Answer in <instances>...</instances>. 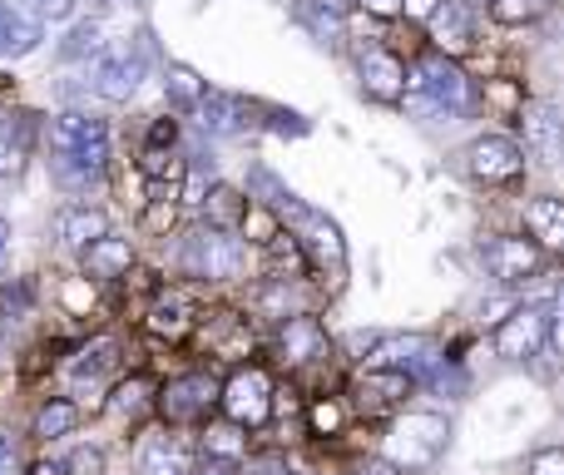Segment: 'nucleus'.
<instances>
[{"label": "nucleus", "instance_id": "obj_8", "mask_svg": "<svg viewBox=\"0 0 564 475\" xmlns=\"http://www.w3.org/2000/svg\"><path fill=\"white\" fill-rule=\"evenodd\" d=\"M486 268H490V278H500L506 288H520V282H530L540 268H545V248L530 238H490Z\"/></svg>", "mask_w": 564, "mask_h": 475}, {"label": "nucleus", "instance_id": "obj_12", "mask_svg": "<svg viewBox=\"0 0 564 475\" xmlns=\"http://www.w3.org/2000/svg\"><path fill=\"white\" fill-rule=\"evenodd\" d=\"M40 40H45L40 20L30 15V10L10 6V0H0V60H25V55H35Z\"/></svg>", "mask_w": 564, "mask_h": 475}, {"label": "nucleus", "instance_id": "obj_20", "mask_svg": "<svg viewBox=\"0 0 564 475\" xmlns=\"http://www.w3.org/2000/svg\"><path fill=\"white\" fill-rule=\"evenodd\" d=\"M139 475H188L184 446L174 436H144V446H139Z\"/></svg>", "mask_w": 564, "mask_h": 475}, {"label": "nucleus", "instance_id": "obj_31", "mask_svg": "<svg viewBox=\"0 0 564 475\" xmlns=\"http://www.w3.org/2000/svg\"><path fill=\"white\" fill-rule=\"evenodd\" d=\"M144 407H149V381H139V377H129L115 391V401H109V411H119V417H139Z\"/></svg>", "mask_w": 564, "mask_h": 475}, {"label": "nucleus", "instance_id": "obj_32", "mask_svg": "<svg viewBox=\"0 0 564 475\" xmlns=\"http://www.w3.org/2000/svg\"><path fill=\"white\" fill-rule=\"evenodd\" d=\"M490 15L500 25H525V20L540 15V0H490Z\"/></svg>", "mask_w": 564, "mask_h": 475}, {"label": "nucleus", "instance_id": "obj_33", "mask_svg": "<svg viewBox=\"0 0 564 475\" xmlns=\"http://www.w3.org/2000/svg\"><path fill=\"white\" fill-rule=\"evenodd\" d=\"M65 475H105V451L99 446H79L69 461H59Z\"/></svg>", "mask_w": 564, "mask_h": 475}, {"label": "nucleus", "instance_id": "obj_5", "mask_svg": "<svg viewBox=\"0 0 564 475\" xmlns=\"http://www.w3.org/2000/svg\"><path fill=\"white\" fill-rule=\"evenodd\" d=\"M218 407L234 421L238 431H258L268 417H273V381H268L263 367H243L234 371L228 387H218Z\"/></svg>", "mask_w": 564, "mask_h": 475}, {"label": "nucleus", "instance_id": "obj_18", "mask_svg": "<svg viewBox=\"0 0 564 475\" xmlns=\"http://www.w3.org/2000/svg\"><path fill=\"white\" fill-rule=\"evenodd\" d=\"M95 134H109L105 119L85 115V109H65V115L50 125V149H55V154H75V149H85Z\"/></svg>", "mask_w": 564, "mask_h": 475}, {"label": "nucleus", "instance_id": "obj_43", "mask_svg": "<svg viewBox=\"0 0 564 475\" xmlns=\"http://www.w3.org/2000/svg\"><path fill=\"white\" fill-rule=\"evenodd\" d=\"M6 248H10V224L0 218V258H6Z\"/></svg>", "mask_w": 564, "mask_h": 475}, {"label": "nucleus", "instance_id": "obj_3", "mask_svg": "<svg viewBox=\"0 0 564 475\" xmlns=\"http://www.w3.org/2000/svg\"><path fill=\"white\" fill-rule=\"evenodd\" d=\"M555 298L550 302H525V307H510V317H500L496 327V352L506 361H530L540 352H555Z\"/></svg>", "mask_w": 564, "mask_h": 475}, {"label": "nucleus", "instance_id": "obj_9", "mask_svg": "<svg viewBox=\"0 0 564 475\" xmlns=\"http://www.w3.org/2000/svg\"><path fill=\"white\" fill-rule=\"evenodd\" d=\"M218 407V381L214 377H178L159 391V411L164 421H204Z\"/></svg>", "mask_w": 564, "mask_h": 475}, {"label": "nucleus", "instance_id": "obj_44", "mask_svg": "<svg viewBox=\"0 0 564 475\" xmlns=\"http://www.w3.org/2000/svg\"><path fill=\"white\" fill-rule=\"evenodd\" d=\"M456 6H466V10H476V6H480V0H456Z\"/></svg>", "mask_w": 564, "mask_h": 475}, {"label": "nucleus", "instance_id": "obj_19", "mask_svg": "<svg viewBox=\"0 0 564 475\" xmlns=\"http://www.w3.org/2000/svg\"><path fill=\"white\" fill-rule=\"evenodd\" d=\"M198 204H204V214H208V228H218V234H234V228H243V218H248V198L228 184L204 188Z\"/></svg>", "mask_w": 564, "mask_h": 475}, {"label": "nucleus", "instance_id": "obj_10", "mask_svg": "<svg viewBox=\"0 0 564 475\" xmlns=\"http://www.w3.org/2000/svg\"><path fill=\"white\" fill-rule=\"evenodd\" d=\"M30 144H35V115H25V109H6V115H0V179L25 174Z\"/></svg>", "mask_w": 564, "mask_h": 475}, {"label": "nucleus", "instance_id": "obj_27", "mask_svg": "<svg viewBox=\"0 0 564 475\" xmlns=\"http://www.w3.org/2000/svg\"><path fill=\"white\" fill-rule=\"evenodd\" d=\"M75 421H79V407L75 401H45V407L35 411V436L40 441H59V436H69L75 431Z\"/></svg>", "mask_w": 564, "mask_h": 475}, {"label": "nucleus", "instance_id": "obj_7", "mask_svg": "<svg viewBox=\"0 0 564 475\" xmlns=\"http://www.w3.org/2000/svg\"><path fill=\"white\" fill-rule=\"evenodd\" d=\"M466 169L480 184H516V179L525 174V149L506 134H486L466 149Z\"/></svg>", "mask_w": 564, "mask_h": 475}, {"label": "nucleus", "instance_id": "obj_42", "mask_svg": "<svg viewBox=\"0 0 564 475\" xmlns=\"http://www.w3.org/2000/svg\"><path fill=\"white\" fill-rule=\"evenodd\" d=\"M361 475H397V471H391V466H387V461H371V466H367V471H361Z\"/></svg>", "mask_w": 564, "mask_h": 475}, {"label": "nucleus", "instance_id": "obj_45", "mask_svg": "<svg viewBox=\"0 0 564 475\" xmlns=\"http://www.w3.org/2000/svg\"><path fill=\"white\" fill-rule=\"evenodd\" d=\"M540 6H545V0H540Z\"/></svg>", "mask_w": 564, "mask_h": 475}, {"label": "nucleus", "instance_id": "obj_40", "mask_svg": "<svg viewBox=\"0 0 564 475\" xmlns=\"http://www.w3.org/2000/svg\"><path fill=\"white\" fill-rule=\"evenodd\" d=\"M0 475H15V441L0 431Z\"/></svg>", "mask_w": 564, "mask_h": 475}, {"label": "nucleus", "instance_id": "obj_22", "mask_svg": "<svg viewBox=\"0 0 564 475\" xmlns=\"http://www.w3.org/2000/svg\"><path fill=\"white\" fill-rule=\"evenodd\" d=\"M164 95H169V105H174V109L194 115V109L204 105L208 85H204V79H198L188 65H169V69H164Z\"/></svg>", "mask_w": 564, "mask_h": 475}, {"label": "nucleus", "instance_id": "obj_34", "mask_svg": "<svg viewBox=\"0 0 564 475\" xmlns=\"http://www.w3.org/2000/svg\"><path fill=\"white\" fill-rule=\"evenodd\" d=\"M530 475H564V451L560 446L535 451V461H530Z\"/></svg>", "mask_w": 564, "mask_h": 475}, {"label": "nucleus", "instance_id": "obj_30", "mask_svg": "<svg viewBox=\"0 0 564 475\" xmlns=\"http://www.w3.org/2000/svg\"><path fill=\"white\" fill-rule=\"evenodd\" d=\"M149 327H154V332H169V337H184V332H188V307H184L178 298L159 302V307L149 312Z\"/></svg>", "mask_w": 564, "mask_h": 475}, {"label": "nucleus", "instance_id": "obj_1", "mask_svg": "<svg viewBox=\"0 0 564 475\" xmlns=\"http://www.w3.org/2000/svg\"><path fill=\"white\" fill-rule=\"evenodd\" d=\"M411 119H451L470 105V79L460 75L451 60L431 55L406 75V89L397 99Z\"/></svg>", "mask_w": 564, "mask_h": 475}, {"label": "nucleus", "instance_id": "obj_23", "mask_svg": "<svg viewBox=\"0 0 564 475\" xmlns=\"http://www.w3.org/2000/svg\"><path fill=\"white\" fill-rule=\"evenodd\" d=\"M105 50H109V40H105L99 20H79V25H69V35L59 40V60H99Z\"/></svg>", "mask_w": 564, "mask_h": 475}, {"label": "nucleus", "instance_id": "obj_36", "mask_svg": "<svg viewBox=\"0 0 564 475\" xmlns=\"http://www.w3.org/2000/svg\"><path fill=\"white\" fill-rule=\"evenodd\" d=\"M312 427H317V431H337L341 427V411L332 407V401H317V407H312Z\"/></svg>", "mask_w": 564, "mask_h": 475}, {"label": "nucleus", "instance_id": "obj_14", "mask_svg": "<svg viewBox=\"0 0 564 475\" xmlns=\"http://www.w3.org/2000/svg\"><path fill=\"white\" fill-rule=\"evenodd\" d=\"M79 258H85V272H89V278L115 282V278H124L129 262H134V242L119 238V234H99L85 252H79Z\"/></svg>", "mask_w": 564, "mask_h": 475}, {"label": "nucleus", "instance_id": "obj_17", "mask_svg": "<svg viewBox=\"0 0 564 475\" xmlns=\"http://www.w3.org/2000/svg\"><path fill=\"white\" fill-rule=\"evenodd\" d=\"M55 234H59L65 248L85 252L99 234H109V218L99 214V208H89V204H69V208H59V214H55Z\"/></svg>", "mask_w": 564, "mask_h": 475}, {"label": "nucleus", "instance_id": "obj_25", "mask_svg": "<svg viewBox=\"0 0 564 475\" xmlns=\"http://www.w3.org/2000/svg\"><path fill=\"white\" fill-rule=\"evenodd\" d=\"M302 228H307V248H312V258L317 262H341V234H337V224L332 218H322V214H302Z\"/></svg>", "mask_w": 564, "mask_h": 475}, {"label": "nucleus", "instance_id": "obj_26", "mask_svg": "<svg viewBox=\"0 0 564 475\" xmlns=\"http://www.w3.org/2000/svg\"><path fill=\"white\" fill-rule=\"evenodd\" d=\"M115 337H99V342H89L85 352H79L75 357V367H69V377L79 381V387H85V381H99L105 377V371H115Z\"/></svg>", "mask_w": 564, "mask_h": 475}, {"label": "nucleus", "instance_id": "obj_6", "mask_svg": "<svg viewBox=\"0 0 564 475\" xmlns=\"http://www.w3.org/2000/svg\"><path fill=\"white\" fill-rule=\"evenodd\" d=\"M144 85V50L129 45H109L105 55L95 60V95L105 105H129Z\"/></svg>", "mask_w": 564, "mask_h": 475}, {"label": "nucleus", "instance_id": "obj_4", "mask_svg": "<svg viewBox=\"0 0 564 475\" xmlns=\"http://www.w3.org/2000/svg\"><path fill=\"white\" fill-rule=\"evenodd\" d=\"M178 262L184 272L194 278H208V282H234L243 272V242L234 234H218V228H194L178 248Z\"/></svg>", "mask_w": 564, "mask_h": 475}, {"label": "nucleus", "instance_id": "obj_2", "mask_svg": "<svg viewBox=\"0 0 564 475\" xmlns=\"http://www.w3.org/2000/svg\"><path fill=\"white\" fill-rule=\"evenodd\" d=\"M446 441H451V421L441 417V411H406V417H397V427L387 431L381 461H387L397 475L426 471V466H436Z\"/></svg>", "mask_w": 564, "mask_h": 475}, {"label": "nucleus", "instance_id": "obj_21", "mask_svg": "<svg viewBox=\"0 0 564 475\" xmlns=\"http://www.w3.org/2000/svg\"><path fill=\"white\" fill-rule=\"evenodd\" d=\"M194 115H198V125H204L208 134H238V129H243V99L208 89L204 105H198Z\"/></svg>", "mask_w": 564, "mask_h": 475}, {"label": "nucleus", "instance_id": "obj_39", "mask_svg": "<svg viewBox=\"0 0 564 475\" xmlns=\"http://www.w3.org/2000/svg\"><path fill=\"white\" fill-rule=\"evenodd\" d=\"M367 15H377V20H397L401 15V0H357Z\"/></svg>", "mask_w": 564, "mask_h": 475}, {"label": "nucleus", "instance_id": "obj_41", "mask_svg": "<svg viewBox=\"0 0 564 475\" xmlns=\"http://www.w3.org/2000/svg\"><path fill=\"white\" fill-rule=\"evenodd\" d=\"M35 475H65V466H59V461H40Z\"/></svg>", "mask_w": 564, "mask_h": 475}, {"label": "nucleus", "instance_id": "obj_35", "mask_svg": "<svg viewBox=\"0 0 564 475\" xmlns=\"http://www.w3.org/2000/svg\"><path fill=\"white\" fill-rule=\"evenodd\" d=\"M188 475H243V466L238 461H218V456H204Z\"/></svg>", "mask_w": 564, "mask_h": 475}, {"label": "nucleus", "instance_id": "obj_29", "mask_svg": "<svg viewBox=\"0 0 564 475\" xmlns=\"http://www.w3.org/2000/svg\"><path fill=\"white\" fill-rule=\"evenodd\" d=\"M411 391L406 377H397V371H367V381H361V401L371 397V407H391V401H401Z\"/></svg>", "mask_w": 564, "mask_h": 475}, {"label": "nucleus", "instance_id": "obj_11", "mask_svg": "<svg viewBox=\"0 0 564 475\" xmlns=\"http://www.w3.org/2000/svg\"><path fill=\"white\" fill-rule=\"evenodd\" d=\"M426 25H431V40H436L441 60L466 55V50L476 45V15H470L466 6H456V0H441V10L426 20Z\"/></svg>", "mask_w": 564, "mask_h": 475}, {"label": "nucleus", "instance_id": "obj_13", "mask_svg": "<svg viewBox=\"0 0 564 475\" xmlns=\"http://www.w3.org/2000/svg\"><path fill=\"white\" fill-rule=\"evenodd\" d=\"M361 89L371 99H381V105H397L401 89H406V65L397 55H387V50H367L361 55Z\"/></svg>", "mask_w": 564, "mask_h": 475}, {"label": "nucleus", "instance_id": "obj_38", "mask_svg": "<svg viewBox=\"0 0 564 475\" xmlns=\"http://www.w3.org/2000/svg\"><path fill=\"white\" fill-rule=\"evenodd\" d=\"M441 10V0H401V15L406 20H431Z\"/></svg>", "mask_w": 564, "mask_h": 475}, {"label": "nucleus", "instance_id": "obj_37", "mask_svg": "<svg viewBox=\"0 0 564 475\" xmlns=\"http://www.w3.org/2000/svg\"><path fill=\"white\" fill-rule=\"evenodd\" d=\"M35 6H40V15H45V20H69L79 0H35Z\"/></svg>", "mask_w": 564, "mask_h": 475}, {"label": "nucleus", "instance_id": "obj_28", "mask_svg": "<svg viewBox=\"0 0 564 475\" xmlns=\"http://www.w3.org/2000/svg\"><path fill=\"white\" fill-rule=\"evenodd\" d=\"M243 451H248V436L234 427V421H224V427H208V436H204V456L238 461V466H243Z\"/></svg>", "mask_w": 564, "mask_h": 475}, {"label": "nucleus", "instance_id": "obj_16", "mask_svg": "<svg viewBox=\"0 0 564 475\" xmlns=\"http://www.w3.org/2000/svg\"><path fill=\"white\" fill-rule=\"evenodd\" d=\"M520 129H525V149L555 164L560 159V115L555 105H520Z\"/></svg>", "mask_w": 564, "mask_h": 475}, {"label": "nucleus", "instance_id": "obj_24", "mask_svg": "<svg viewBox=\"0 0 564 475\" xmlns=\"http://www.w3.org/2000/svg\"><path fill=\"white\" fill-rule=\"evenodd\" d=\"M530 218V234L540 238V248H560L564 242V204L560 198H535V204L525 208Z\"/></svg>", "mask_w": 564, "mask_h": 475}, {"label": "nucleus", "instance_id": "obj_15", "mask_svg": "<svg viewBox=\"0 0 564 475\" xmlns=\"http://www.w3.org/2000/svg\"><path fill=\"white\" fill-rule=\"evenodd\" d=\"M278 352H282V361H288V367H302V361L322 357V352H327L322 322H317V317H288V322H282Z\"/></svg>", "mask_w": 564, "mask_h": 475}]
</instances>
